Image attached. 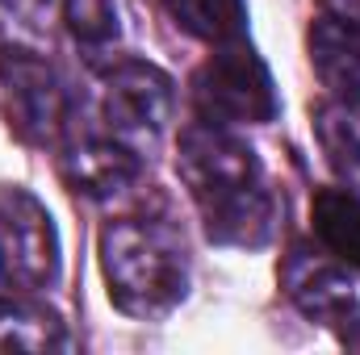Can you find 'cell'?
Instances as JSON below:
<instances>
[{"instance_id":"obj_2","label":"cell","mask_w":360,"mask_h":355,"mask_svg":"<svg viewBox=\"0 0 360 355\" xmlns=\"http://www.w3.org/2000/svg\"><path fill=\"white\" fill-rule=\"evenodd\" d=\"M101 272L109 301L130 318H164L188 293V260L164 222L117 217L101 230Z\"/></svg>"},{"instance_id":"obj_10","label":"cell","mask_w":360,"mask_h":355,"mask_svg":"<svg viewBox=\"0 0 360 355\" xmlns=\"http://www.w3.org/2000/svg\"><path fill=\"white\" fill-rule=\"evenodd\" d=\"M310 63L331 96H360V34L335 17L310 25Z\"/></svg>"},{"instance_id":"obj_11","label":"cell","mask_w":360,"mask_h":355,"mask_svg":"<svg viewBox=\"0 0 360 355\" xmlns=\"http://www.w3.org/2000/svg\"><path fill=\"white\" fill-rule=\"evenodd\" d=\"M319 243L340 260L360 267V192L352 188H319L310 209Z\"/></svg>"},{"instance_id":"obj_13","label":"cell","mask_w":360,"mask_h":355,"mask_svg":"<svg viewBox=\"0 0 360 355\" xmlns=\"http://www.w3.org/2000/svg\"><path fill=\"white\" fill-rule=\"evenodd\" d=\"M164 13L176 21L184 34L201 42H235L248 34V4L243 0H160Z\"/></svg>"},{"instance_id":"obj_1","label":"cell","mask_w":360,"mask_h":355,"mask_svg":"<svg viewBox=\"0 0 360 355\" xmlns=\"http://www.w3.org/2000/svg\"><path fill=\"white\" fill-rule=\"evenodd\" d=\"M176 172L201 209L205 234L222 247H264L272 239L276 205L264 188V168L248 142L222 126L197 121L180 134Z\"/></svg>"},{"instance_id":"obj_7","label":"cell","mask_w":360,"mask_h":355,"mask_svg":"<svg viewBox=\"0 0 360 355\" xmlns=\"http://www.w3.org/2000/svg\"><path fill=\"white\" fill-rule=\"evenodd\" d=\"M281 288L285 297L314 322L340 326L356 309V284L348 276V264H340L331 251H310V247H289L281 260Z\"/></svg>"},{"instance_id":"obj_12","label":"cell","mask_w":360,"mask_h":355,"mask_svg":"<svg viewBox=\"0 0 360 355\" xmlns=\"http://www.w3.org/2000/svg\"><path fill=\"white\" fill-rule=\"evenodd\" d=\"M68 347V330L63 322L34 305V301H17V297H0V351H63Z\"/></svg>"},{"instance_id":"obj_16","label":"cell","mask_w":360,"mask_h":355,"mask_svg":"<svg viewBox=\"0 0 360 355\" xmlns=\"http://www.w3.org/2000/svg\"><path fill=\"white\" fill-rule=\"evenodd\" d=\"M323 13L360 34V0H323Z\"/></svg>"},{"instance_id":"obj_15","label":"cell","mask_w":360,"mask_h":355,"mask_svg":"<svg viewBox=\"0 0 360 355\" xmlns=\"http://www.w3.org/2000/svg\"><path fill=\"white\" fill-rule=\"evenodd\" d=\"M51 17V0H0V46H30Z\"/></svg>"},{"instance_id":"obj_4","label":"cell","mask_w":360,"mask_h":355,"mask_svg":"<svg viewBox=\"0 0 360 355\" xmlns=\"http://www.w3.org/2000/svg\"><path fill=\"white\" fill-rule=\"evenodd\" d=\"M0 92L4 117L25 142L55 147L68 134L72 105L63 80L34 46H0Z\"/></svg>"},{"instance_id":"obj_8","label":"cell","mask_w":360,"mask_h":355,"mask_svg":"<svg viewBox=\"0 0 360 355\" xmlns=\"http://www.w3.org/2000/svg\"><path fill=\"white\" fill-rule=\"evenodd\" d=\"M143 172V159L130 142L113 138H76L63 147V180L84 196H117Z\"/></svg>"},{"instance_id":"obj_5","label":"cell","mask_w":360,"mask_h":355,"mask_svg":"<svg viewBox=\"0 0 360 355\" xmlns=\"http://www.w3.org/2000/svg\"><path fill=\"white\" fill-rule=\"evenodd\" d=\"M59 267V230L46 205L25 188H0V280L21 293H42L55 288Z\"/></svg>"},{"instance_id":"obj_6","label":"cell","mask_w":360,"mask_h":355,"mask_svg":"<svg viewBox=\"0 0 360 355\" xmlns=\"http://www.w3.org/2000/svg\"><path fill=\"white\" fill-rule=\"evenodd\" d=\"M172 105H176V88L168 80V72H160L155 63H143V59H122L105 72V117H109V130L122 138V142H151L168 117H172Z\"/></svg>"},{"instance_id":"obj_14","label":"cell","mask_w":360,"mask_h":355,"mask_svg":"<svg viewBox=\"0 0 360 355\" xmlns=\"http://www.w3.org/2000/svg\"><path fill=\"white\" fill-rule=\"evenodd\" d=\"M63 21L76 42L84 46H113L122 38V0H63Z\"/></svg>"},{"instance_id":"obj_9","label":"cell","mask_w":360,"mask_h":355,"mask_svg":"<svg viewBox=\"0 0 360 355\" xmlns=\"http://www.w3.org/2000/svg\"><path fill=\"white\" fill-rule=\"evenodd\" d=\"M314 138L340 184L360 192V96H327L314 109Z\"/></svg>"},{"instance_id":"obj_3","label":"cell","mask_w":360,"mask_h":355,"mask_svg":"<svg viewBox=\"0 0 360 355\" xmlns=\"http://www.w3.org/2000/svg\"><path fill=\"white\" fill-rule=\"evenodd\" d=\"M193 105L210 126H264L281 100L269 63L243 42H222L193 76Z\"/></svg>"},{"instance_id":"obj_17","label":"cell","mask_w":360,"mask_h":355,"mask_svg":"<svg viewBox=\"0 0 360 355\" xmlns=\"http://www.w3.org/2000/svg\"><path fill=\"white\" fill-rule=\"evenodd\" d=\"M340 343L344 347H352V351H360V318H344V326H340Z\"/></svg>"}]
</instances>
